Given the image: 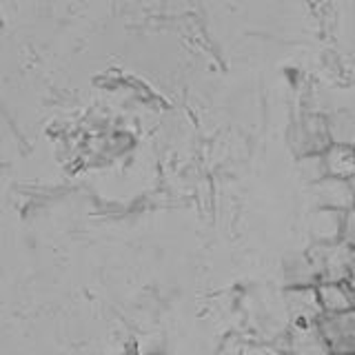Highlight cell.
Segmentation results:
<instances>
[{
	"mask_svg": "<svg viewBox=\"0 0 355 355\" xmlns=\"http://www.w3.org/2000/svg\"><path fill=\"white\" fill-rule=\"evenodd\" d=\"M318 327L331 353H355V309L347 313L322 315Z\"/></svg>",
	"mask_w": 355,
	"mask_h": 355,
	"instance_id": "6da1fadb",
	"label": "cell"
},
{
	"mask_svg": "<svg viewBox=\"0 0 355 355\" xmlns=\"http://www.w3.org/2000/svg\"><path fill=\"white\" fill-rule=\"evenodd\" d=\"M315 200L320 209L342 211L347 214L355 207V191L351 180H342V178H324L315 184Z\"/></svg>",
	"mask_w": 355,
	"mask_h": 355,
	"instance_id": "7a4b0ae2",
	"label": "cell"
},
{
	"mask_svg": "<svg viewBox=\"0 0 355 355\" xmlns=\"http://www.w3.org/2000/svg\"><path fill=\"white\" fill-rule=\"evenodd\" d=\"M318 297L324 315H336V313H347V311L355 309V291L349 280L340 282H320L318 286Z\"/></svg>",
	"mask_w": 355,
	"mask_h": 355,
	"instance_id": "3957f363",
	"label": "cell"
},
{
	"mask_svg": "<svg viewBox=\"0 0 355 355\" xmlns=\"http://www.w3.org/2000/svg\"><path fill=\"white\" fill-rule=\"evenodd\" d=\"M286 300H288V309H291V313L297 320L320 322V318L324 315L315 286H291L286 293Z\"/></svg>",
	"mask_w": 355,
	"mask_h": 355,
	"instance_id": "277c9868",
	"label": "cell"
},
{
	"mask_svg": "<svg viewBox=\"0 0 355 355\" xmlns=\"http://www.w3.org/2000/svg\"><path fill=\"white\" fill-rule=\"evenodd\" d=\"M344 216L342 211H331V209H320L313 216V236L320 240V244L329 242H340L344 233Z\"/></svg>",
	"mask_w": 355,
	"mask_h": 355,
	"instance_id": "5b68a950",
	"label": "cell"
},
{
	"mask_svg": "<svg viewBox=\"0 0 355 355\" xmlns=\"http://www.w3.org/2000/svg\"><path fill=\"white\" fill-rule=\"evenodd\" d=\"M324 171L331 178H342V180H353L355 178V155L349 149H336L329 153Z\"/></svg>",
	"mask_w": 355,
	"mask_h": 355,
	"instance_id": "8992f818",
	"label": "cell"
},
{
	"mask_svg": "<svg viewBox=\"0 0 355 355\" xmlns=\"http://www.w3.org/2000/svg\"><path fill=\"white\" fill-rule=\"evenodd\" d=\"M342 240L355 247V207L351 211H347L344 216V233H342Z\"/></svg>",
	"mask_w": 355,
	"mask_h": 355,
	"instance_id": "52a82bcc",
	"label": "cell"
},
{
	"mask_svg": "<svg viewBox=\"0 0 355 355\" xmlns=\"http://www.w3.org/2000/svg\"><path fill=\"white\" fill-rule=\"evenodd\" d=\"M349 280H355V247H351L349 255Z\"/></svg>",
	"mask_w": 355,
	"mask_h": 355,
	"instance_id": "ba28073f",
	"label": "cell"
},
{
	"mask_svg": "<svg viewBox=\"0 0 355 355\" xmlns=\"http://www.w3.org/2000/svg\"><path fill=\"white\" fill-rule=\"evenodd\" d=\"M333 355H355V353H333Z\"/></svg>",
	"mask_w": 355,
	"mask_h": 355,
	"instance_id": "9c48e42d",
	"label": "cell"
},
{
	"mask_svg": "<svg viewBox=\"0 0 355 355\" xmlns=\"http://www.w3.org/2000/svg\"><path fill=\"white\" fill-rule=\"evenodd\" d=\"M351 184H353V191H355V178H353V180H351Z\"/></svg>",
	"mask_w": 355,
	"mask_h": 355,
	"instance_id": "30bf717a",
	"label": "cell"
}]
</instances>
